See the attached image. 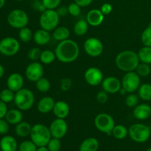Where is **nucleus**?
Segmentation results:
<instances>
[{
    "label": "nucleus",
    "instance_id": "1",
    "mask_svg": "<svg viewBox=\"0 0 151 151\" xmlns=\"http://www.w3.org/2000/svg\"><path fill=\"white\" fill-rule=\"evenodd\" d=\"M55 52L56 58L63 63H69L78 59L80 55V47L76 41L72 39L64 40L58 43Z\"/></svg>",
    "mask_w": 151,
    "mask_h": 151
},
{
    "label": "nucleus",
    "instance_id": "2",
    "mask_svg": "<svg viewBox=\"0 0 151 151\" xmlns=\"http://www.w3.org/2000/svg\"><path fill=\"white\" fill-rule=\"evenodd\" d=\"M140 60L138 54L133 50H124L117 54L115 64L119 70L125 72L136 71Z\"/></svg>",
    "mask_w": 151,
    "mask_h": 151
},
{
    "label": "nucleus",
    "instance_id": "3",
    "mask_svg": "<svg viewBox=\"0 0 151 151\" xmlns=\"http://www.w3.org/2000/svg\"><path fill=\"white\" fill-rule=\"evenodd\" d=\"M29 137L37 147L47 146L52 138L49 127L39 123L35 124L32 127Z\"/></svg>",
    "mask_w": 151,
    "mask_h": 151
},
{
    "label": "nucleus",
    "instance_id": "4",
    "mask_svg": "<svg viewBox=\"0 0 151 151\" xmlns=\"http://www.w3.org/2000/svg\"><path fill=\"white\" fill-rule=\"evenodd\" d=\"M14 103L21 111H28L34 106L35 94L30 89L22 88L15 93Z\"/></svg>",
    "mask_w": 151,
    "mask_h": 151
},
{
    "label": "nucleus",
    "instance_id": "5",
    "mask_svg": "<svg viewBox=\"0 0 151 151\" xmlns=\"http://www.w3.org/2000/svg\"><path fill=\"white\" fill-rule=\"evenodd\" d=\"M128 135L133 141L137 143H144L150 139L151 130L149 126L143 123H135L128 129Z\"/></svg>",
    "mask_w": 151,
    "mask_h": 151
},
{
    "label": "nucleus",
    "instance_id": "6",
    "mask_svg": "<svg viewBox=\"0 0 151 151\" xmlns=\"http://www.w3.org/2000/svg\"><path fill=\"white\" fill-rule=\"evenodd\" d=\"M60 16L56 10H47L42 12L39 18V24L45 30L53 31L58 27Z\"/></svg>",
    "mask_w": 151,
    "mask_h": 151
},
{
    "label": "nucleus",
    "instance_id": "7",
    "mask_svg": "<svg viewBox=\"0 0 151 151\" xmlns=\"http://www.w3.org/2000/svg\"><path fill=\"white\" fill-rule=\"evenodd\" d=\"M94 125L100 132L111 135L114 128L115 121L111 115L106 113H100L94 118Z\"/></svg>",
    "mask_w": 151,
    "mask_h": 151
},
{
    "label": "nucleus",
    "instance_id": "8",
    "mask_svg": "<svg viewBox=\"0 0 151 151\" xmlns=\"http://www.w3.org/2000/svg\"><path fill=\"white\" fill-rule=\"evenodd\" d=\"M7 22L13 28L20 29L27 27L29 22V17L24 10L15 9L9 13L7 16Z\"/></svg>",
    "mask_w": 151,
    "mask_h": 151
},
{
    "label": "nucleus",
    "instance_id": "9",
    "mask_svg": "<svg viewBox=\"0 0 151 151\" xmlns=\"http://www.w3.org/2000/svg\"><path fill=\"white\" fill-rule=\"evenodd\" d=\"M121 82L122 87L127 91V93H134L138 91L141 86V77L135 71L125 72Z\"/></svg>",
    "mask_w": 151,
    "mask_h": 151
},
{
    "label": "nucleus",
    "instance_id": "10",
    "mask_svg": "<svg viewBox=\"0 0 151 151\" xmlns=\"http://www.w3.org/2000/svg\"><path fill=\"white\" fill-rule=\"evenodd\" d=\"M83 50L88 56L97 58L101 55L104 50V47L102 41L99 38L90 37L84 41Z\"/></svg>",
    "mask_w": 151,
    "mask_h": 151
},
{
    "label": "nucleus",
    "instance_id": "11",
    "mask_svg": "<svg viewBox=\"0 0 151 151\" xmlns=\"http://www.w3.org/2000/svg\"><path fill=\"white\" fill-rule=\"evenodd\" d=\"M20 50V44L13 37H6L0 41V53L5 56H13Z\"/></svg>",
    "mask_w": 151,
    "mask_h": 151
},
{
    "label": "nucleus",
    "instance_id": "12",
    "mask_svg": "<svg viewBox=\"0 0 151 151\" xmlns=\"http://www.w3.org/2000/svg\"><path fill=\"white\" fill-rule=\"evenodd\" d=\"M44 67L41 63L32 61L27 66L25 69V76L30 82L35 83L44 76Z\"/></svg>",
    "mask_w": 151,
    "mask_h": 151
},
{
    "label": "nucleus",
    "instance_id": "13",
    "mask_svg": "<svg viewBox=\"0 0 151 151\" xmlns=\"http://www.w3.org/2000/svg\"><path fill=\"white\" fill-rule=\"evenodd\" d=\"M85 81L91 86H97L103 83L104 77L103 73L99 68L91 66L86 70L84 74Z\"/></svg>",
    "mask_w": 151,
    "mask_h": 151
},
{
    "label": "nucleus",
    "instance_id": "14",
    "mask_svg": "<svg viewBox=\"0 0 151 151\" xmlns=\"http://www.w3.org/2000/svg\"><path fill=\"white\" fill-rule=\"evenodd\" d=\"M49 128L52 137L60 139L66 136L68 131V125L65 119L56 118L51 122Z\"/></svg>",
    "mask_w": 151,
    "mask_h": 151
},
{
    "label": "nucleus",
    "instance_id": "15",
    "mask_svg": "<svg viewBox=\"0 0 151 151\" xmlns=\"http://www.w3.org/2000/svg\"><path fill=\"white\" fill-rule=\"evenodd\" d=\"M103 90L108 94H114L118 93L122 88V82L116 77L110 76L104 78L102 83Z\"/></svg>",
    "mask_w": 151,
    "mask_h": 151
},
{
    "label": "nucleus",
    "instance_id": "16",
    "mask_svg": "<svg viewBox=\"0 0 151 151\" xmlns=\"http://www.w3.org/2000/svg\"><path fill=\"white\" fill-rule=\"evenodd\" d=\"M24 81L23 76L21 74L17 73V72L10 74L7 78V88L14 91L15 93L24 88Z\"/></svg>",
    "mask_w": 151,
    "mask_h": 151
},
{
    "label": "nucleus",
    "instance_id": "17",
    "mask_svg": "<svg viewBox=\"0 0 151 151\" xmlns=\"http://www.w3.org/2000/svg\"><path fill=\"white\" fill-rule=\"evenodd\" d=\"M133 115L138 120H145L151 116V106L147 103L138 104L134 108Z\"/></svg>",
    "mask_w": 151,
    "mask_h": 151
},
{
    "label": "nucleus",
    "instance_id": "18",
    "mask_svg": "<svg viewBox=\"0 0 151 151\" xmlns=\"http://www.w3.org/2000/svg\"><path fill=\"white\" fill-rule=\"evenodd\" d=\"M104 19L105 16L100 9H92L88 12L86 20L91 26L97 27L103 23Z\"/></svg>",
    "mask_w": 151,
    "mask_h": 151
},
{
    "label": "nucleus",
    "instance_id": "19",
    "mask_svg": "<svg viewBox=\"0 0 151 151\" xmlns=\"http://www.w3.org/2000/svg\"><path fill=\"white\" fill-rule=\"evenodd\" d=\"M52 112L56 118L66 119L70 113V107L66 102L59 100L55 103Z\"/></svg>",
    "mask_w": 151,
    "mask_h": 151
},
{
    "label": "nucleus",
    "instance_id": "20",
    "mask_svg": "<svg viewBox=\"0 0 151 151\" xmlns=\"http://www.w3.org/2000/svg\"><path fill=\"white\" fill-rule=\"evenodd\" d=\"M55 101L50 96L42 97L37 104V110L41 114H48L52 111Z\"/></svg>",
    "mask_w": 151,
    "mask_h": 151
},
{
    "label": "nucleus",
    "instance_id": "21",
    "mask_svg": "<svg viewBox=\"0 0 151 151\" xmlns=\"http://www.w3.org/2000/svg\"><path fill=\"white\" fill-rule=\"evenodd\" d=\"M18 147L17 141L12 136L6 135L0 139V149L1 151H16Z\"/></svg>",
    "mask_w": 151,
    "mask_h": 151
},
{
    "label": "nucleus",
    "instance_id": "22",
    "mask_svg": "<svg viewBox=\"0 0 151 151\" xmlns=\"http://www.w3.org/2000/svg\"><path fill=\"white\" fill-rule=\"evenodd\" d=\"M32 39L37 45L44 46L50 42V39H51V35L49 31L41 28L39 29H37L34 32Z\"/></svg>",
    "mask_w": 151,
    "mask_h": 151
},
{
    "label": "nucleus",
    "instance_id": "23",
    "mask_svg": "<svg viewBox=\"0 0 151 151\" xmlns=\"http://www.w3.org/2000/svg\"><path fill=\"white\" fill-rule=\"evenodd\" d=\"M4 118L10 125H17L23 120V114L19 109H10L7 111Z\"/></svg>",
    "mask_w": 151,
    "mask_h": 151
},
{
    "label": "nucleus",
    "instance_id": "24",
    "mask_svg": "<svg viewBox=\"0 0 151 151\" xmlns=\"http://www.w3.org/2000/svg\"><path fill=\"white\" fill-rule=\"evenodd\" d=\"M99 142L94 137H88L81 142L79 151H97L99 148Z\"/></svg>",
    "mask_w": 151,
    "mask_h": 151
},
{
    "label": "nucleus",
    "instance_id": "25",
    "mask_svg": "<svg viewBox=\"0 0 151 151\" xmlns=\"http://www.w3.org/2000/svg\"><path fill=\"white\" fill-rule=\"evenodd\" d=\"M69 36H70V30L66 27L58 26L53 30V39L58 41V42L68 39L69 38Z\"/></svg>",
    "mask_w": 151,
    "mask_h": 151
},
{
    "label": "nucleus",
    "instance_id": "26",
    "mask_svg": "<svg viewBox=\"0 0 151 151\" xmlns=\"http://www.w3.org/2000/svg\"><path fill=\"white\" fill-rule=\"evenodd\" d=\"M32 127L30 124L25 121H22L19 124L16 125L15 132L19 137H27L30 135Z\"/></svg>",
    "mask_w": 151,
    "mask_h": 151
},
{
    "label": "nucleus",
    "instance_id": "27",
    "mask_svg": "<svg viewBox=\"0 0 151 151\" xmlns=\"http://www.w3.org/2000/svg\"><path fill=\"white\" fill-rule=\"evenodd\" d=\"M88 23L86 19H80L74 25V33L78 36H83L88 30Z\"/></svg>",
    "mask_w": 151,
    "mask_h": 151
},
{
    "label": "nucleus",
    "instance_id": "28",
    "mask_svg": "<svg viewBox=\"0 0 151 151\" xmlns=\"http://www.w3.org/2000/svg\"><path fill=\"white\" fill-rule=\"evenodd\" d=\"M138 95L144 101H151V84H141L138 89Z\"/></svg>",
    "mask_w": 151,
    "mask_h": 151
},
{
    "label": "nucleus",
    "instance_id": "29",
    "mask_svg": "<svg viewBox=\"0 0 151 151\" xmlns=\"http://www.w3.org/2000/svg\"><path fill=\"white\" fill-rule=\"evenodd\" d=\"M111 134L116 139H124L128 135V129L123 125H115L112 130Z\"/></svg>",
    "mask_w": 151,
    "mask_h": 151
},
{
    "label": "nucleus",
    "instance_id": "30",
    "mask_svg": "<svg viewBox=\"0 0 151 151\" xmlns=\"http://www.w3.org/2000/svg\"><path fill=\"white\" fill-rule=\"evenodd\" d=\"M141 63L151 64V47L144 46L137 52Z\"/></svg>",
    "mask_w": 151,
    "mask_h": 151
},
{
    "label": "nucleus",
    "instance_id": "31",
    "mask_svg": "<svg viewBox=\"0 0 151 151\" xmlns=\"http://www.w3.org/2000/svg\"><path fill=\"white\" fill-rule=\"evenodd\" d=\"M56 59V55L55 51H52L50 50H45L41 52L40 60L43 64L49 65L51 64Z\"/></svg>",
    "mask_w": 151,
    "mask_h": 151
},
{
    "label": "nucleus",
    "instance_id": "32",
    "mask_svg": "<svg viewBox=\"0 0 151 151\" xmlns=\"http://www.w3.org/2000/svg\"><path fill=\"white\" fill-rule=\"evenodd\" d=\"M35 86L38 91L45 93L50 91V88H51V83L47 78L43 77L35 82Z\"/></svg>",
    "mask_w": 151,
    "mask_h": 151
},
{
    "label": "nucleus",
    "instance_id": "33",
    "mask_svg": "<svg viewBox=\"0 0 151 151\" xmlns=\"http://www.w3.org/2000/svg\"><path fill=\"white\" fill-rule=\"evenodd\" d=\"M19 38L23 42H29L33 38V33L29 27H24L19 29Z\"/></svg>",
    "mask_w": 151,
    "mask_h": 151
},
{
    "label": "nucleus",
    "instance_id": "34",
    "mask_svg": "<svg viewBox=\"0 0 151 151\" xmlns=\"http://www.w3.org/2000/svg\"><path fill=\"white\" fill-rule=\"evenodd\" d=\"M15 92L10 88H4L0 92V100L5 103H9L14 100Z\"/></svg>",
    "mask_w": 151,
    "mask_h": 151
},
{
    "label": "nucleus",
    "instance_id": "35",
    "mask_svg": "<svg viewBox=\"0 0 151 151\" xmlns=\"http://www.w3.org/2000/svg\"><path fill=\"white\" fill-rule=\"evenodd\" d=\"M136 72H137L141 78H145V77H147L151 72V67L150 64L141 63V62H140L139 64L137 66V69H136Z\"/></svg>",
    "mask_w": 151,
    "mask_h": 151
},
{
    "label": "nucleus",
    "instance_id": "36",
    "mask_svg": "<svg viewBox=\"0 0 151 151\" xmlns=\"http://www.w3.org/2000/svg\"><path fill=\"white\" fill-rule=\"evenodd\" d=\"M141 41L146 47H151V24L148 25L141 34Z\"/></svg>",
    "mask_w": 151,
    "mask_h": 151
},
{
    "label": "nucleus",
    "instance_id": "37",
    "mask_svg": "<svg viewBox=\"0 0 151 151\" xmlns=\"http://www.w3.org/2000/svg\"><path fill=\"white\" fill-rule=\"evenodd\" d=\"M139 97L138 94L130 93L125 98V104L129 108H135L139 102Z\"/></svg>",
    "mask_w": 151,
    "mask_h": 151
},
{
    "label": "nucleus",
    "instance_id": "38",
    "mask_svg": "<svg viewBox=\"0 0 151 151\" xmlns=\"http://www.w3.org/2000/svg\"><path fill=\"white\" fill-rule=\"evenodd\" d=\"M37 146L32 140L23 141L19 146V151H36Z\"/></svg>",
    "mask_w": 151,
    "mask_h": 151
},
{
    "label": "nucleus",
    "instance_id": "39",
    "mask_svg": "<svg viewBox=\"0 0 151 151\" xmlns=\"http://www.w3.org/2000/svg\"><path fill=\"white\" fill-rule=\"evenodd\" d=\"M47 147L50 151H60L61 148V142L60 139L52 137Z\"/></svg>",
    "mask_w": 151,
    "mask_h": 151
},
{
    "label": "nucleus",
    "instance_id": "40",
    "mask_svg": "<svg viewBox=\"0 0 151 151\" xmlns=\"http://www.w3.org/2000/svg\"><path fill=\"white\" fill-rule=\"evenodd\" d=\"M68 8V13L70 14L71 16H74V17H78L81 15V7L79 4H77L76 2H72L69 4L67 7Z\"/></svg>",
    "mask_w": 151,
    "mask_h": 151
},
{
    "label": "nucleus",
    "instance_id": "41",
    "mask_svg": "<svg viewBox=\"0 0 151 151\" xmlns=\"http://www.w3.org/2000/svg\"><path fill=\"white\" fill-rule=\"evenodd\" d=\"M41 52L42 51L38 47H32L29 49L27 52L28 58L32 61H37L38 60H40Z\"/></svg>",
    "mask_w": 151,
    "mask_h": 151
},
{
    "label": "nucleus",
    "instance_id": "42",
    "mask_svg": "<svg viewBox=\"0 0 151 151\" xmlns=\"http://www.w3.org/2000/svg\"><path fill=\"white\" fill-rule=\"evenodd\" d=\"M61 0H41L46 9L49 10H56L60 6Z\"/></svg>",
    "mask_w": 151,
    "mask_h": 151
},
{
    "label": "nucleus",
    "instance_id": "43",
    "mask_svg": "<svg viewBox=\"0 0 151 151\" xmlns=\"http://www.w3.org/2000/svg\"><path fill=\"white\" fill-rule=\"evenodd\" d=\"M97 101L100 104H105L109 100V94L104 90H102L97 92V96H96Z\"/></svg>",
    "mask_w": 151,
    "mask_h": 151
},
{
    "label": "nucleus",
    "instance_id": "44",
    "mask_svg": "<svg viewBox=\"0 0 151 151\" xmlns=\"http://www.w3.org/2000/svg\"><path fill=\"white\" fill-rule=\"evenodd\" d=\"M10 124L6 119H0V135H5L10 129Z\"/></svg>",
    "mask_w": 151,
    "mask_h": 151
},
{
    "label": "nucleus",
    "instance_id": "45",
    "mask_svg": "<svg viewBox=\"0 0 151 151\" xmlns=\"http://www.w3.org/2000/svg\"><path fill=\"white\" fill-rule=\"evenodd\" d=\"M100 10H101V12L103 13L104 16H106V15H109L111 13L112 10H113V7H112L111 4L109 2H106L103 4Z\"/></svg>",
    "mask_w": 151,
    "mask_h": 151
},
{
    "label": "nucleus",
    "instance_id": "46",
    "mask_svg": "<svg viewBox=\"0 0 151 151\" xmlns=\"http://www.w3.org/2000/svg\"><path fill=\"white\" fill-rule=\"evenodd\" d=\"M7 107L5 103L0 100V119L5 117V115L7 112Z\"/></svg>",
    "mask_w": 151,
    "mask_h": 151
},
{
    "label": "nucleus",
    "instance_id": "47",
    "mask_svg": "<svg viewBox=\"0 0 151 151\" xmlns=\"http://www.w3.org/2000/svg\"><path fill=\"white\" fill-rule=\"evenodd\" d=\"M56 11H57V13H58L60 17H63V16H66V15L69 13H68L67 7H64V6H61V7L59 6V7L56 9Z\"/></svg>",
    "mask_w": 151,
    "mask_h": 151
},
{
    "label": "nucleus",
    "instance_id": "48",
    "mask_svg": "<svg viewBox=\"0 0 151 151\" xmlns=\"http://www.w3.org/2000/svg\"><path fill=\"white\" fill-rule=\"evenodd\" d=\"M93 0H75V2L79 4L81 7H88L92 3Z\"/></svg>",
    "mask_w": 151,
    "mask_h": 151
},
{
    "label": "nucleus",
    "instance_id": "49",
    "mask_svg": "<svg viewBox=\"0 0 151 151\" xmlns=\"http://www.w3.org/2000/svg\"><path fill=\"white\" fill-rule=\"evenodd\" d=\"M36 151H50L49 149L47 148V146H41V147H37Z\"/></svg>",
    "mask_w": 151,
    "mask_h": 151
},
{
    "label": "nucleus",
    "instance_id": "50",
    "mask_svg": "<svg viewBox=\"0 0 151 151\" xmlns=\"http://www.w3.org/2000/svg\"><path fill=\"white\" fill-rule=\"evenodd\" d=\"M4 74V66H2L1 64H0V78H1L3 77Z\"/></svg>",
    "mask_w": 151,
    "mask_h": 151
},
{
    "label": "nucleus",
    "instance_id": "51",
    "mask_svg": "<svg viewBox=\"0 0 151 151\" xmlns=\"http://www.w3.org/2000/svg\"><path fill=\"white\" fill-rule=\"evenodd\" d=\"M5 4V0H0V9L2 8Z\"/></svg>",
    "mask_w": 151,
    "mask_h": 151
},
{
    "label": "nucleus",
    "instance_id": "52",
    "mask_svg": "<svg viewBox=\"0 0 151 151\" xmlns=\"http://www.w3.org/2000/svg\"><path fill=\"white\" fill-rule=\"evenodd\" d=\"M146 151H151V147H149V148H147V150H146Z\"/></svg>",
    "mask_w": 151,
    "mask_h": 151
},
{
    "label": "nucleus",
    "instance_id": "53",
    "mask_svg": "<svg viewBox=\"0 0 151 151\" xmlns=\"http://www.w3.org/2000/svg\"><path fill=\"white\" fill-rule=\"evenodd\" d=\"M15 1H23V0H15Z\"/></svg>",
    "mask_w": 151,
    "mask_h": 151
},
{
    "label": "nucleus",
    "instance_id": "54",
    "mask_svg": "<svg viewBox=\"0 0 151 151\" xmlns=\"http://www.w3.org/2000/svg\"><path fill=\"white\" fill-rule=\"evenodd\" d=\"M0 151H1V150H0Z\"/></svg>",
    "mask_w": 151,
    "mask_h": 151
}]
</instances>
